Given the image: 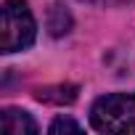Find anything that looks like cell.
Here are the masks:
<instances>
[{
	"label": "cell",
	"mask_w": 135,
	"mask_h": 135,
	"mask_svg": "<svg viewBox=\"0 0 135 135\" xmlns=\"http://www.w3.org/2000/svg\"><path fill=\"white\" fill-rule=\"evenodd\" d=\"M74 98H77L74 85H56V88L37 90V101H45V103H72Z\"/></svg>",
	"instance_id": "cell-4"
},
{
	"label": "cell",
	"mask_w": 135,
	"mask_h": 135,
	"mask_svg": "<svg viewBox=\"0 0 135 135\" xmlns=\"http://www.w3.org/2000/svg\"><path fill=\"white\" fill-rule=\"evenodd\" d=\"M37 24L24 0H6L3 3V24H0V48L3 53L27 50L35 42Z\"/></svg>",
	"instance_id": "cell-2"
},
{
	"label": "cell",
	"mask_w": 135,
	"mask_h": 135,
	"mask_svg": "<svg viewBox=\"0 0 135 135\" xmlns=\"http://www.w3.org/2000/svg\"><path fill=\"white\" fill-rule=\"evenodd\" d=\"M90 122L98 132H135V93H111L93 103Z\"/></svg>",
	"instance_id": "cell-1"
},
{
	"label": "cell",
	"mask_w": 135,
	"mask_h": 135,
	"mask_svg": "<svg viewBox=\"0 0 135 135\" xmlns=\"http://www.w3.org/2000/svg\"><path fill=\"white\" fill-rule=\"evenodd\" d=\"M3 132L6 135H35L37 124L35 119L21 109H6L3 111Z\"/></svg>",
	"instance_id": "cell-3"
},
{
	"label": "cell",
	"mask_w": 135,
	"mask_h": 135,
	"mask_svg": "<svg viewBox=\"0 0 135 135\" xmlns=\"http://www.w3.org/2000/svg\"><path fill=\"white\" fill-rule=\"evenodd\" d=\"M101 3H124V0H101Z\"/></svg>",
	"instance_id": "cell-7"
},
{
	"label": "cell",
	"mask_w": 135,
	"mask_h": 135,
	"mask_svg": "<svg viewBox=\"0 0 135 135\" xmlns=\"http://www.w3.org/2000/svg\"><path fill=\"white\" fill-rule=\"evenodd\" d=\"M82 127L74 122V119H69V117H58L53 124H50V132L53 135H58V132H80Z\"/></svg>",
	"instance_id": "cell-6"
},
{
	"label": "cell",
	"mask_w": 135,
	"mask_h": 135,
	"mask_svg": "<svg viewBox=\"0 0 135 135\" xmlns=\"http://www.w3.org/2000/svg\"><path fill=\"white\" fill-rule=\"evenodd\" d=\"M69 27H72V16L66 13L61 6H53L50 8V19H48V29H50V35H66L69 32Z\"/></svg>",
	"instance_id": "cell-5"
}]
</instances>
